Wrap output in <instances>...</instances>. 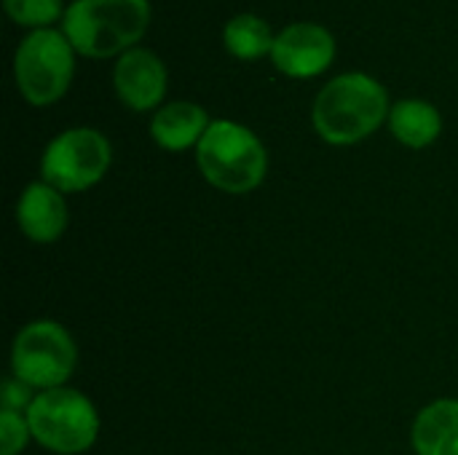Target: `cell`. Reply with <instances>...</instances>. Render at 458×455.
Listing matches in <instances>:
<instances>
[{
	"instance_id": "cell-1",
	"label": "cell",
	"mask_w": 458,
	"mask_h": 455,
	"mask_svg": "<svg viewBox=\"0 0 458 455\" xmlns=\"http://www.w3.org/2000/svg\"><path fill=\"white\" fill-rule=\"evenodd\" d=\"M386 107V88L376 78L346 72L333 78L317 94L314 129L330 145H354L384 123Z\"/></svg>"
},
{
	"instance_id": "cell-2",
	"label": "cell",
	"mask_w": 458,
	"mask_h": 455,
	"mask_svg": "<svg viewBox=\"0 0 458 455\" xmlns=\"http://www.w3.org/2000/svg\"><path fill=\"white\" fill-rule=\"evenodd\" d=\"M148 0H72L62 32L86 56L102 59L129 48L148 27Z\"/></svg>"
},
{
	"instance_id": "cell-3",
	"label": "cell",
	"mask_w": 458,
	"mask_h": 455,
	"mask_svg": "<svg viewBox=\"0 0 458 455\" xmlns=\"http://www.w3.org/2000/svg\"><path fill=\"white\" fill-rule=\"evenodd\" d=\"M196 158L204 180L233 196L255 190L268 169L263 142L233 121H212L196 145Z\"/></svg>"
},
{
	"instance_id": "cell-4",
	"label": "cell",
	"mask_w": 458,
	"mask_h": 455,
	"mask_svg": "<svg viewBox=\"0 0 458 455\" xmlns=\"http://www.w3.org/2000/svg\"><path fill=\"white\" fill-rule=\"evenodd\" d=\"M32 440L56 455L86 453L99 437L94 402L75 389H48L35 394L27 408Z\"/></svg>"
},
{
	"instance_id": "cell-5",
	"label": "cell",
	"mask_w": 458,
	"mask_h": 455,
	"mask_svg": "<svg viewBox=\"0 0 458 455\" xmlns=\"http://www.w3.org/2000/svg\"><path fill=\"white\" fill-rule=\"evenodd\" d=\"M75 341L72 335L51 322L38 319L19 330L11 349V367L13 378L27 383L30 389H59L75 370Z\"/></svg>"
},
{
	"instance_id": "cell-6",
	"label": "cell",
	"mask_w": 458,
	"mask_h": 455,
	"mask_svg": "<svg viewBox=\"0 0 458 455\" xmlns=\"http://www.w3.org/2000/svg\"><path fill=\"white\" fill-rule=\"evenodd\" d=\"M16 86L30 105L56 102L72 78V43L64 32L35 29L30 32L13 59Z\"/></svg>"
},
{
	"instance_id": "cell-7",
	"label": "cell",
	"mask_w": 458,
	"mask_h": 455,
	"mask_svg": "<svg viewBox=\"0 0 458 455\" xmlns=\"http://www.w3.org/2000/svg\"><path fill=\"white\" fill-rule=\"evenodd\" d=\"M113 150L97 129H67L54 137L43 153V182L59 193H78L97 185L110 166Z\"/></svg>"
},
{
	"instance_id": "cell-8",
	"label": "cell",
	"mask_w": 458,
	"mask_h": 455,
	"mask_svg": "<svg viewBox=\"0 0 458 455\" xmlns=\"http://www.w3.org/2000/svg\"><path fill=\"white\" fill-rule=\"evenodd\" d=\"M335 54L333 35L311 21H298L284 27L271 48L274 64L293 78H311L322 72Z\"/></svg>"
},
{
	"instance_id": "cell-9",
	"label": "cell",
	"mask_w": 458,
	"mask_h": 455,
	"mask_svg": "<svg viewBox=\"0 0 458 455\" xmlns=\"http://www.w3.org/2000/svg\"><path fill=\"white\" fill-rule=\"evenodd\" d=\"M115 91L131 110H150L166 91V67L148 48H129L115 64Z\"/></svg>"
},
{
	"instance_id": "cell-10",
	"label": "cell",
	"mask_w": 458,
	"mask_h": 455,
	"mask_svg": "<svg viewBox=\"0 0 458 455\" xmlns=\"http://www.w3.org/2000/svg\"><path fill=\"white\" fill-rule=\"evenodd\" d=\"M16 223L21 233L35 244H54L67 228L64 196L48 182H32L24 188L16 204Z\"/></svg>"
},
{
	"instance_id": "cell-11",
	"label": "cell",
	"mask_w": 458,
	"mask_h": 455,
	"mask_svg": "<svg viewBox=\"0 0 458 455\" xmlns=\"http://www.w3.org/2000/svg\"><path fill=\"white\" fill-rule=\"evenodd\" d=\"M207 129L209 118L204 107L193 102H169L150 121V134L164 150H185L199 145Z\"/></svg>"
},
{
	"instance_id": "cell-12",
	"label": "cell",
	"mask_w": 458,
	"mask_h": 455,
	"mask_svg": "<svg viewBox=\"0 0 458 455\" xmlns=\"http://www.w3.org/2000/svg\"><path fill=\"white\" fill-rule=\"evenodd\" d=\"M419 455H458V400H437L413 421Z\"/></svg>"
},
{
	"instance_id": "cell-13",
	"label": "cell",
	"mask_w": 458,
	"mask_h": 455,
	"mask_svg": "<svg viewBox=\"0 0 458 455\" xmlns=\"http://www.w3.org/2000/svg\"><path fill=\"white\" fill-rule=\"evenodd\" d=\"M389 126L394 137L408 147H427L437 139L443 118L437 107L421 99H403L389 113Z\"/></svg>"
},
{
	"instance_id": "cell-14",
	"label": "cell",
	"mask_w": 458,
	"mask_h": 455,
	"mask_svg": "<svg viewBox=\"0 0 458 455\" xmlns=\"http://www.w3.org/2000/svg\"><path fill=\"white\" fill-rule=\"evenodd\" d=\"M225 46L233 56L239 59H258L263 54H271L274 48V35L271 27L258 19L255 13H239L225 24Z\"/></svg>"
},
{
	"instance_id": "cell-15",
	"label": "cell",
	"mask_w": 458,
	"mask_h": 455,
	"mask_svg": "<svg viewBox=\"0 0 458 455\" xmlns=\"http://www.w3.org/2000/svg\"><path fill=\"white\" fill-rule=\"evenodd\" d=\"M5 11L19 24H48L62 13V0H3Z\"/></svg>"
},
{
	"instance_id": "cell-16",
	"label": "cell",
	"mask_w": 458,
	"mask_h": 455,
	"mask_svg": "<svg viewBox=\"0 0 458 455\" xmlns=\"http://www.w3.org/2000/svg\"><path fill=\"white\" fill-rule=\"evenodd\" d=\"M32 437L27 416L19 410L3 408L0 413V455H19L27 448V440Z\"/></svg>"
},
{
	"instance_id": "cell-17",
	"label": "cell",
	"mask_w": 458,
	"mask_h": 455,
	"mask_svg": "<svg viewBox=\"0 0 458 455\" xmlns=\"http://www.w3.org/2000/svg\"><path fill=\"white\" fill-rule=\"evenodd\" d=\"M32 389L27 383H21L19 378L8 381L3 386V408L8 410H19V413H27V408L32 405Z\"/></svg>"
}]
</instances>
